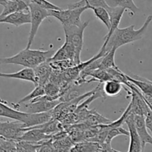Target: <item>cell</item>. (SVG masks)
<instances>
[{"mask_svg": "<svg viewBox=\"0 0 152 152\" xmlns=\"http://www.w3.org/2000/svg\"><path fill=\"white\" fill-rule=\"evenodd\" d=\"M151 21L152 15H149L146 18L144 24L139 29H135L134 25H131L124 28H117L112 34L107 42L106 43H104L101 49L103 50L106 54L112 48H116V49H118L124 45L140 40L142 38L143 35L147 31Z\"/></svg>", "mask_w": 152, "mask_h": 152, "instance_id": "1", "label": "cell"}, {"mask_svg": "<svg viewBox=\"0 0 152 152\" xmlns=\"http://www.w3.org/2000/svg\"><path fill=\"white\" fill-rule=\"evenodd\" d=\"M55 52L54 49L43 51L26 48L14 56L0 58V64H15L23 66L25 68L34 69L40 64L49 61Z\"/></svg>", "mask_w": 152, "mask_h": 152, "instance_id": "2", "label": "cell"}, {"mask_svg": "<svg viewBox=\"0 0 152 152\" xmlns=\"http://www.w3.org/2000/svg\"><path fill=\"white\" fill-rule=\"evenodd\" d=\"M0 116L24 123L28 128L40 125L53 118V110L41 113H27L14 107H11L8 103L0 99Z\"/></svg>", "mask_w": 152, "mask_h": 152, "instance_id": "3", "label": "cell"}, {"mask_svg": "<svg viewBox=\"0 0 152 152\" xmlns=\"http://www.w3.org/2000/svg\"><path fill=\"white\" fill-rule=\"evenodd\" d=\"M61 103V100L54 99L49 96H45L38 97L32 101L25 103H11V105L15 109L27 113H41L48 112L55 109L57 105Z\"/></svg>", "mask_w": 152, "mask_h": 152, "instance_id": "4", "label": "cell"}, {"mask_svg": "<svg viewBox=\"0 0 152 152\" xmlns=\"http://www.w3.org/2000/svg\"><path fill=\"white\" fill-rule=\"evenodd\" d=\"M90 22L87 21L82 23L80 26H63L65 34V40H68L74 47L75 51V64L78 65L81 63V53L84 43V33L86 28L88 26Z\"/></svg>", "mask_w": 152, "mask_h": 152, "instance_id": "5", "label": "cell"}, {"mask_svg": "<svg viewBox=\"0 0 152 152\" xmlns=\"http://www.w3.org/2000/svg\"><path fill=\"white\" fill-rule=\"evenodd\" d=\"M28 9L31 14V29L26 49H30L31 48L38 31V29H39L43 20L47 17H50L49 11L41 8L34 2H30L28 4Z\"/></svg>", "mask_w": 152, "mask_h": 152, "instance_id": "6", "label": "cell"}, {"mask_svg": "<svg viewBox=\"0 0 152 152\" xmlns=\"http://www.w3.org/2000/svg\"><path fill=\"white\" fill-rule=\"evenodd\" d=\"M88 9L87 7H81L76 8H67L60 11L51 10L49 11L50 17H53L59 20L64 26H80L82 25V21L81 20V16L84 11Z\"/></svg>", "mask_w": 152, "mask_h": 152, "instance_id": "7", "label": "cell"}, {"mask_svg": "<svg viewBox=\"0 0 152 152\" xmlns=\"http://www.w3.org/2000/svg\"><path fill=\"white\" fill-rule=\"evenodd\" d=\"M28 127L18 121L0 122V136L6 140L18 141L27 131Z\"/></svg>", "mask_w": 152, "mask_h": 152, "instance_id": "8", "label": "cell"}, {"mask_svg": "<svg viewBox=\"0 0 152 152\" xmlns=\"http://www.w3.org/2000/svg\"><path fill=\"white\" fill-rule=\"evenodd\" d=\"M134 117V114L130 113V114L127 116L126 119L125 121V123H126L127 126L128 128L130 137L129 148H128V152H142L144 149H143L142 145V142L140 140V137H139L138 134H137V131H136ZM117 152L122 151H117Z\"/></svg>", "mask_w": 152, "mask_h": 152, "instance_id": "9", "label": "cell"}, {"mask_svg": "<svg viewBox=\"0 0 152 152\" xmlns=\"http://www.w3.org/2000/svg\"><path fill=\"white\" fill-rule=\"evenodd\" d=\"M0 23H7L14 26H21L31 23V14L29 11H17L0 18Z\"/></svg>", "mask_w": 152, "mask_h": 152, "instance_id": "10", "label": "cell"}, {"mask_svg": "<svg viewBox=\"0 0 152 152\" xmlns=\"http://www.w3.org/2000/svg\"><path fill=\"white\" fill-rule=\"evenodd\" d=\"M0 5L3 6L0 18L17 11H29L28 5L23 0H0Z\"/></svg>", "mask_w": 152, "mask_h": 152, "instance_id": "11", "label": "cell"}, {"mask_svg": "<svg viewBox=\"0 0 152 152\" xmlns=\"http://www.w3.org/2000/svg\"><path fill=\"white\" fill-rule=\"evenodd\" d=\"M75 57V51L74 47L68 40H65L64 44L57 52H55L53 56L49 61L50 62L64 61H71L74 62Z\"/></svg>", "mask_w": 152, "mask_h": 152, "instance_id": "12", "label": "cell"}, {"mask_svg": "<svg viewBox=\"0 0 152 152\" xmlns=\"http://www.w3.org/2000/svg\"><path fill=\"white\" fill-rule=\"evenodd\" d=\"M128 81L134 84L142 94L146 98L152 99V81L137 75H128L126 74Z\"/></svg>", "mask_w": 152, "mask_h": 152, "instance_id": "13", "label": "cell"}, {"mask_svg": "<svg viewBox=\"0 0 152 152\" xmlns=\"http://www.w3.org/2000/svg\"><path fill=\"white\" fill-rule=\"evenodd\" d=\"M36 79V84L37 85H45L47 82H49L51 78L53 69L51 66L50 62L49 61L40 64L39 66L34 69Z\"/></svg>", "mask_w": 152, "mask_h": 152, "instance_id": "14", "label": "cell"}, {"mask_svg": "<svg viewBox=\"0 0 152 152\" xmlns=\"http://www.w3.org/2000/svg\"><path fill=\"white\" fill-rule=\"evenodd\" d=\"M134 119L136 131L141 140L143 149H145L146 144L152 145V136L146 128L144 116L134 115Z\"/></svg>", "mask_w": 152, "mask_h": 152, "instance_id": "15", "label": "cell"}, {"mask_svg": "<svg viewBox=\"0 0 152 152\" xmlns=\"http://www.w3.org/2000/svg\"><path fill=\"white\" fill-rule=\"evenodd\" d=\"M125 11L126 10L125 8H119V7H116V8L108 7L107 11L110 15V29L108 30V33L104 37V43L107 42V40H109V38L110 37V36L113 33L114 31L118 28L121 22V20H122V16H123Z\"/></svg>", "mask_w": 152, "mask_h": 152, "instance_id": "16", "label": "cell"}, {"mask_svg": "<svg viewBox=\"0 0 152 152\" xmlns=\"http://www.w3.org/2000/svg\"><path fill=\"white\" fill-rule=\"evenodd\" d=\"M52 136L53 135L45 134L40 128H36V127H30V128H27V131L22 136L20 140L34 143H40L45 140L52 138Z\"/></svg>", "mask_w": 152, "mask_h": 152, "instance_id": "17", "label": "cell"}, {"mask_svg": "<svg viewBox=\"0 0 152 152\" xmlns=\"http://www.w3.org/2000/svg\"><path fill=\"white\" fill-rule=\"evenodd\" d=\"M0 78H8V79H19L23 81H30L36 84V79L34 69L24 68L17 72L2 73L0 72Z\"/></svg>", "mask_w": 152, "mask_h": 152, "instance_id": "18", "label": "cell"}, {"mask_svg": "<svg viewBox=\"0 0 152 152\" xmlns=\"http://www.w3.org/2000/svg\"><path fill=\"white\" fill-rule=\"evenodd\" d=\"M101 148V143L87 140L75 143L69 152H99Z\"/></svg>", "mask_w": 152, "mask_h": 152, "instance_id": "19", "label": "cell"}, {"mask_svg": "<svg viewBox=\"0 0 152 152\" xmlns=\"http://www.w3.org/2000/svg\"><path fill=\"white\" fill-rule=\"evenodd\" d=\"M124 84L116 80H109L103 83L102 92L104 96H114L120 93Z\"/></svg>", "mask_w": 152, "mask_h": 152, "instance_id": "20", "label": "cell"}, {"mask_svg": "<svg viewBox=\"0 0 152 152\" xmlns=\"http://www.w3.org/2000/svg\"><path fill=\"white\" fill-rule=\"evenodd\" d=\"M107 5L111 8H123L128 10L131 15H134L139 11V8L134 3V0H105Z\"/></svg>", "mask_w": 152, "mask_h": 152, "instance_id": "21", "label": "cell"}, {"mask_svg": "<svg viewBox=\"0 0 152 152\" xmlns=\"http://www.w3.org/2000/svg\"><path fill=\"white\" fill-rule=\"evenodd\" d=\"M117 49L116 48H112L109 52L101 57L100 64L99 69H107L109 68H117V66L115 63V53Z\"/></svg>", "mask_w": 152, "mask_h": 152, "instance_id": "22", "label": "cell"}, {"mask_svg": "<svg viewBox=\"0 0 152 152\" xmlns=\"http://www.w3.org/2000/svg\"><path fill=\"white\" fill-rule=\"evenodd\" d=\"M81 7H87L88 9L92 7H103L107 9L109 6L105 0H80L79 2H75L68 5L69 8H81Z\"/></svg>", "mask_w": 152, "mask_h": 152, "instance_id": "23", "label": "cell"}, {"mask_svg": "<svg viewBox=\"0 0 152 152\" xmlns=\"http://www.w3.org/2000/svg\"><path fill=\"white\" fill-rule=\"evenodd\" d=\"M87 76L92 77V79L90 81H87V82L99 81L100 84H103V83L106 82L107 81L113 79L110 73L107 71V69H95L88 72L85 75V78Z\"/></svg>", "mask_w": 152, "mask_h": 152, "instance_id": "24", "label": "cell"}, {"mask_svg": "<svg viewBox=\"0 0 152 152\" xmlns=\"http://www.w3.org/2000/svg\"><path fill=\"white\" fill-rule=\"evenodd\" d=\"M103 127L107 130L106 138H105L104 142V143H107V144L111 145L112 140H113L115 137H118V136H120V135L129 136V131L124 129L123 128H122V126L116 127V128H106V127H104V125Z\"/></svg>", "mask_w": 152, "mask_h": 152, "instance_id": "25", "label": "cell"}, {"mask_svg": "<svg viewBox=\"0 0 152 152\" xmlns=\"http://www.w3.org/2000/svg\"><path fill=\"white\" fill-rule=\"evenodd\" d=\"M90 9L93 11L95 16L99 20H101L105 25L107 28L109 30L110 26V15L107 9L103 7H92Z\"/></svg>", "mask_w": 152, "mask_h": 152, "instance_id": "26", "label": "cell"}, {"mask_svg": "<svg viewBox=\"0 0 152 152\" xmlns=\"http://www.w3.org/2000/svg\"><path fill=\"white\" fill-rule=\"evenodd\" d=\"M45 94L54 99H60L61 96V88L58 84L52 81H49L44 85Z\"/></svg>", "mask_w": 152, "mask_h": 152, "instance_id": "27", "label": "cell"}, {"mask_svg": "<svg viewBox=\"0 0 152 152\" xmlns=\"http://www.w3.org/2000/svg\"><path fill=\"white\" fill-rule=\"evenodd\" d=\"M39 143L30 142L19 140L16 141L17 152H37Z\"/></svg>", "mask_w": 152, "mask_h": 152, "instance_id": "28", "label": "cell"}, {"mask_svg": "<svg viewBox=\"0 0 152 152\" xmlns=\"http://www.w3.org/2000/svg\"><path fill=\"white\" fill-rule=\"evenodd\" d=\"M45 90L44 85H37L35 86V88L34 90H32L28 95L23 97L20 101H19L17 103H25V102H28L32 101L33 99H37L38 97H41V96H45Z\"/></svg>", "mask_w": 152, "mask_h": 152, "instance_id": "29", "label": "cell"}, {"mask_svg": "<svg viewBox=\"0 0 152 152\" xmlns=\"http://www.w3.org/2000/svg\"><path fill=\"white\" fill-rule=\"evenodd\" d=\"M37 152H58L53 145L52 138L39 143Z\"/></svg>", "mask_w": 152, "mask_h": 152, "instance_id": "30", "label": "cell"}, {"mask_svg": "<svg viewBox=\"0 0 152 152\" xmlns=\"http://www.w3.org/2000/svg\"><path fill=\"white\" fill-rule=\"evenodd\" d=\"M0 152H17L16 141L5 139L0 142Z\"/></svg>", "mask_w": 152, "mask_h": 152, "instance_id": "31", "label": "cell"}, {"mask_svg": "<svg viewBox=\"0 0 152 152\" xmlns=\"http://www.w3.org/2000/svg\"><path fill=\"white\" fill-rule=\"evenodd\" d=\"M31 2H34V3L37 4V5L40 6L41 8H44V9L46 10H48V11H51V10L60 11V10L62 9L61 8L54 5L53 3L49 2L47 0H31Z\"/></svg>", "mask_w": 152, "mask_h": 152, "instance_id": "32", "label": "cell"}, {"mask_svg": "<svg viewBox=\"0 0 152 152\" xmlns=\"http://www.w3.org/2000/svg\"><path fill=\"white\" fill-rule=\"evenodd\" d=\"M145 117V122L146 128L148 131L152 136V105L151 104V110L148 112Z\"/></svg>", "mask_w": 152, "mask_h": 152, "instance_id": "33", "label": "cell"}, {"mask_svg": "<svg viewBox=\"0 0 152 152\" xmlns=\"http://www.w3.org/2000/svg\"><path fill=\"white\" fill-rule=\"evenodd\" d=\"M99 152H117V151L113 148L111 145L107 144V143H102V148H101Z\"/></svg>", "mask_w": 152, "mask_h": 152, "instance_id": "34", "label": "cell"}, {"mask_svg": "<svg viewBox=\"0 0 152 152\" xmlns=\"http://www.w3.org/2000/svg\"><path fill=\"white\" fill-rule=\"evenodd\" d=\"M4 140H5V138H3V137L0 136V142H2V141H3Z\"/></svg>", "mask_w": 152, "mask_h": 152, "instance_id": "35", "label": "cell"}]
</instances>
